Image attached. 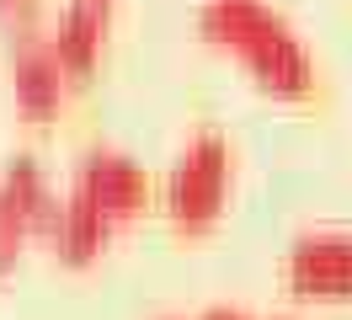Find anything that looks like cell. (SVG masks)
Returning <instances> with one entry per match:
<instances>
[{
  "label": "cell",
  "instance_id": "obj_4",
  "mask_svg": "<svg viewBox=\"0 0 352 320\" xmlns=\"http://www.w3.org/2000/svg\"><path fill=\"white\" fill-rule=\"evenodd\" d=\"M69 192H80L107 224H129L133 213H144V203H150V176L123 149H91L80 160V171H75Z\"/></svg>",
  "mask_w": 352,
  "mask_h": 320
},
{
  "label": "cell",
  "instance_id": "obj_7",
  "mask_svg": "<svg viewBox=\"0 0 352 320\" xmlns=\"http://www.w3.org/2000/svg\"><path fill=\"white\" fill-rule=\"evenodd\" d=\"M107 235H112V224L91 209L80 192H65V198L54 203V213H48V224H43V240L54 246L59 262H69V267L96 262V256L107 251Z\"/></svg>",
  "mask_w": 352,
  "mask_h": 320
},
{
  "label": "cell",
  "instance_id": "obj_8",
  "mask_svg": "<svg viewBox=\"0 0 352 320\" xmlns=\"http://www.w3.org/2000/svg\"><path fill=\"white\" fill-rule=\"evenodd\" d=\"M0 198H6V209L27 224V235H43L48 213H54V203H59L54 182L43 176V166H38L32 155L6 160V171H0Z\"/></svg>",
  "mask_w": 352,
  "mask_h": 320
},
{
  "label": "cell",
  "instance_id": "obj_11",
  "mask_svg": "<svg viewBox=\"0 0 352 320\" xmlns=\"http://www.w3.org/2000/svg\"><path fill=\"white\" fill-rule=\"evenodd\" d=\"M198 320H251L245 310H230V304H219V310H208V315H198Z\"/></svg>",
  "mask_w": 352,
  "mask_h": 320
},
{
  "label": "cell",
  "instance_id": "obj_10",
  "mask_svg": "<svg viewBox=\"0 0 352 320\" xmlns=\"http://www.w3.org/2000/svg\"><path fill=\"white\" fill-rule=\"evenodd\" d=\"M38 6H43V0H0V27L11 32V43L32 38V27H38Z\"/></svg>",
  "mask_w": 352,
  "mask_h": 320
},
{
  "label": "cell",
  "instance_id": "obj_3",
  "mask_svg": "<svg viewBox=\"0 0 352 320\" xmlns=\"http://www.w3.org/2000/svg\"><path fill=\"white\" fill-rule=\"evenodd\" d=\"M283 283L299 299H352V230H309L283 256Z\"/></svg>",
  "mask_w": 352,
  "mask_h": 320
},
{
  "label": "cell",
  "instance_id": "obj_5",
  "mask_svg": "<svg viewBox=\"0 0 352 320\" xmlns=\"http://www.w3.org/2000/svg\"><path fill=\"white\" fill-rule=\"evenodd\" d=\"M11 96L27 123H48L65 107V70L54 59L48 38H38V32L16 38V48H11Z\"/></svg>",
  "mask_w": 352,
  "mask_h": 320
},
{
  "label": "cell",
  "instance_id": "obj_9",
  "mask_svg": "<svg viewBox=\"0 0 352 320\" xmlns=\"http://www.w3.org/2000/svg\"><path fill=\"white\" fill-rule=\"evenodd\" d=\"M27 240H32V235H27V224H22L11 209H6V198H0V277L16 273V262H22Z\"/></svg>",
  "mask_w": 352,
  "mask_h": 320
},
{
  "label": "cell",
  "instance_id": "obj_1",
  "mask_svg": "<svg viewBox=\"0 0 352 320\" xmlns=\"http://www.w3.org/2000/svg\"><path fill=\"white\" fill-rule=\"evenodd\" d=\"M198 38L241 64L267 96L305 102L315 91V59L305 38L288 27L267 0H203L198 6Z\"/></svg>",
  "mask_w": 352,
  "mask_h": 320
},
{
  "label": "cell",
  "instance_id": "obj_2",
  "mask_svg": "<svg viewBox=\"0 0 352 320\" xmlns=\"http://www.w3.org/2000/svg\"><path fill=\"white\" fill-rule=\"evenodd\" d=\"M230 145L224 134L203 128L198 139H187V149L171 160L166 176V219L182 235H203L219 224L224 203H230Z\"/></svg>",
  "mask_w": 352,
  "mask_h": 320
},
{
  "label": "cell",
  "instance_id": "obj_6",
  "mask_svg": "<svg viewBox=\"0 0 352 320\" xmlns=\"http://www.w3.org/2000/svg\"><path fill=\"white\" fill-rule=\"evenodd\" d=\"M48 48L65 70V81H86L107 48V0H69Z\"/></svg>",
  "mask_w": 352,
  "mask_h": 320
}]
</instances>
